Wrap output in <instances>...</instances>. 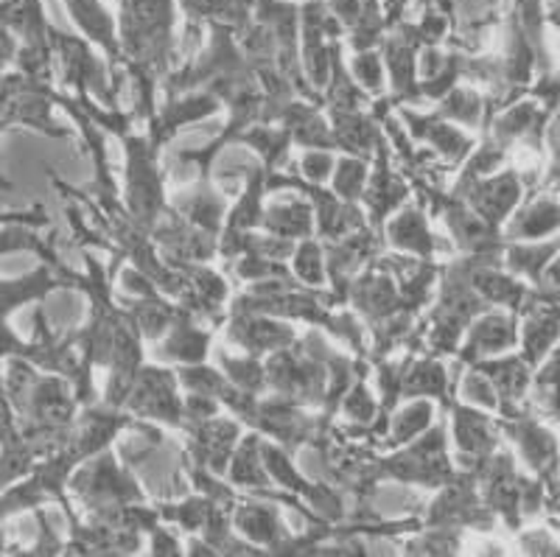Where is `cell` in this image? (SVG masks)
<instances>
[{"label":"cell","mask_w":560,"mask_h":557,"mask_svg":"<svg viewBox=\"0 0 560 557\" xmlns=\"http://www.w3.org/2000/svg\"><path fill=\"white\" fill-rule=\"evenodd\" d=\"M59 286H62V280H57V275L48 266H39L23 278H0V320H9L14 311L28 303H37Z\"/></svg>","instance_id":"6da1fadb"},{"label":"cell","mask_w":560,"mask_h":557,"mask_svg":"<svg viewBox=\"0 0 560 557\" xmlns=\"http://www.w3.org/2000/svg\"><path fill=\"white\" fill-rule=\"evenodd\" d=\"M65 7H68L73 23H77L88 37L98 39V43H109L113 23H109L107 12H104L98 0H65Z\"/></svg>","instance_id":"7a4b0ae2"},{"label":"cell","mask_w":560,"mask_h":557,"mask_svg":"<svg viewBox=\"0 0 560 557\" xmlns=\"http://www.w3.org/2000/svg\"><path fill=\"white\" fill-rule=\"evenodd\" d=\"M37 224L7 222L0 228V258L14 253H45L43 239L37 235Z\"/></svg>","instance_id":"3957f363"},{"label":"cell","mask_w":560,"mask_h":557,"mask_svg":"<svg viewBox=\"0 0 560 557\" xmlns=\"http://www.w3.org/2000/svg\"><path fill=\"white\" fill-rule=\"evenodd\" d=\"M39 348L26 345L7 325V320H0V359H37Z\"/></svg>","instance_id":"277c9868"},{"label":"cell","mask_w":560,"mask_h":557,"mask_svg":"<svg viewBox=\"0 0 560 557\" xmlns=\"http://www.w3.org/2000/svg\"><path fill=\"white\" fill-rule=\"evenodd\" d=\"M18 54H20L18 34L9 32L7 26H0V73H7L9 65L18 62Z\"/></svg>","instance_id":"5b68a950"},{"label":"cell","mask_w":560,"mask_h":557,"mask_svg":"<svg viewBox=\"0 0 560 557\" xmlns=\"http://www.w3.org/2000/svg\"><path fill=\"white\" fill-rule=\"evenodd\" d=\"M0 132H3V120H0ZM7 177H3V174H0V188H7Z\"/></svg>","instance_id":"8992f818"}]
</instances>
